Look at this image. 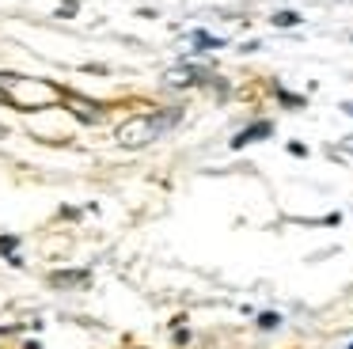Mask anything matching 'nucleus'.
Listing matches in <instances>:
<instances>
[{
    "instance_id": "4468645a",
    "label": "nucleus",
    "mask_w": 353,
    "mask_h": 349,
    "mask_svg": "<svg viewBox=\"0 0 353 349\" xmlns=\"http://www.w3.org/2000/svg\"><path fill=\"white\" fill-rule=\"evenodd\" d=\"M350 349H353V346H350Z\"/></svg>"
},
{
    "instance_id": "9b49d317",
    "label": "nucleus",
    "mask_w": 353,
    "mask_h": 349,
    "mask_svg": "<svg viewBox=\"0 0 353 349\" xmlns=\"http://www.w3.org/2000/svg\"><path fill=\"white\" fill-rule=\"evenodd\" d=\"M281 103L292 106V110H300V106H304V99H300V95H289V91H281Z\"/></svg>"
},
{
    "instance_id": "0eeeda50",
    "label": "nucleus",
    "mask_w": 353,
    "mask_h": 349,
    "mask_svg": "<svg viewBox=\"0 0 353 349\" xmlns=\"http://www.w3.org/2000/svg\"><path fill=\"white\" fill-rule=\"evenodd\" d=\"M194 46H198V50H221V38H213V34H205V30H194Z\"/></svg>"
},
{
    "instance_id": "f257e3e1",
    "label": "nucleus",
    "mask_w": 353,
    "mask_h": 349,
    "mask_svg": "<svg viewBox=\"0 0 353 349\" xmlns=\"http://www.w3.org/2000/svg\"><path fill=\"white\" fill-rule=\"evenodd\" d=\"M183 118V110H156V114H145V118H130L118 126V144L122 148H145V144H152L156 137H163L175 121Z\"/></svg>"
},
{
    "instance_id": "1a4fd4ad",
    "label": "nucleus",
    "mask_w": 353,
    "mask_h": 349,
    "mask_svg": "<svg viewBox=\"0 0 353 349\" xmlns=\"http://www.w3.org/2000/svg\"><path fill=\"white\" fill-rule=\"evenodd\" d=\"M274 23H277V27H292V23H300V15L296 12H277Z\"/></svg>"
},
{
    "instance_id": "6e6552de",
    "label": "nucleus",
    "mask_w": 353,
    "mask_h": 349,
    "mask_svg": "<svg viewBox=\"0 0 353 349\" xmlns=\"http://www.w3.org/2000/svg\"><path fill=\"white\" fill-rule=\"evenodd\" d=\"M277 323H281V315H277V311H262V315H259V326H262V330H274Z\"/></svg>"
},
{
    "instance_id": "423d86ee",
    "label": "nucleus",
    "mask_w": 353,
    "mask_h": 349,
    "mask_svg": "<svg viewBox=\"0 0 353 349\" xmlns=\"http://www.w3.org/2000/svg\"><path fill=\"white\" fill-rule=\"evenodd\" d=\"M16 247H19V239H16V235H0V255L8 258L12 266H19V262H23V258L16 255Z\"/></svg>"
},
{
    "instance_id": "9d476101",
    "label": "nucleus",
    "mask_w": 353,
    "mask_h": 349,
    "mask_svg": "<svg viewBox=\"0 0 353 349\" xmlns=\"http://www.w3.org/2000/svg\"><path fill=\"white\" fill-rule=\"evenodd\" d=\"M57 15H61V19H72V15H77V0H65V4L57 8Z\"/></svg>"
},
{
    "instance_id": "39448f33",
    "label": "nucleus",
    "mask_w": 353,
    "mask_h": 349,
    "mask_svg": "<svg viewBox=\"0 0 353 349\" xmlns=\"http://www.w3.org/2000/svg\"><path fill=\"white\" fill-rule=\"evenodd\" d=\"M270 133H274V126H270V121H254V126H247L243 133L232 141V148H243V144H251V141H266Z\"/></svg>"
},
{
    "instance_id": "f8f14e48",
    "label": "nucleus",
    "mask_w": 353,
    "mask_h": 349,
    "mask_svg": "<svg viewBox=\"0 0 353 349\" xmlns=\"http://www.w3.org/2000/svg\"><path fill=\"white\" fill-rule=\"evenodd\" d=\"M342 110H345V114H350V118H353V103H342Z\"/></svg>"
},
{
    "instance_id": "f03ea898",
    "label": "nucleus",
    "mask_w": 353,
    "mask_h": 349,
    "mask_svg": "<svg viewBox=\"0 0 353 349\" xmlns=\"http://www.w3.org/2000/svg\"><path fill=\"white\" fill-rule=\"evenodd\" d=\"M0 88L8 91L16 110H34V106H50L54 99H61V91L46 80H23L16 72H0Z\"/></svg>"
},
{
    "instance_id": "7ed1b4c3",
    "label": "nucleus",
    "mask_w": 353,
    "mask_h": 349,
    "mask_svg": "<svg viewBox=\"0 0 353 349\" xmlns=\"http://www.w3.org/2000/svg\"><path fill=\"white\" fill-rule=\"evenodd\" d=\"M50 285L54 288H84V285H92V273L88 270H57V273H50Z\"/></svg>"
},
{
    "instance_id": "20e7f679",
    "label": "nucleus",
    "mask_w": 353,
    "mask_h": 349,
    "mask_svg": "<svg viewBox=\"0 0 353 349\" xmlns=\"http://www.w3.org/2000/svg\"><path fill=\"white\" fill-rule=\"evenodd\" d=\"M65 106H69L80 121H99V114H103L99 106H92L88 99H80V95H65Z\"/></svg>"
},
{
    "instance_id": "ddd939ff",
    "label": "nucleus",
    "mask_w": 353,
    "mask_h": 349,
    "mask_svg": "<svg viewBox=\"0 0 353 349\" xmlns=\"http://www.w3.org/2000/svg\"><path fill=\"white\" fill-rule=\"evenodd\" d=\"M4 137H8V126H0V141H4Z\"/></svg>"
}]
</instances>
